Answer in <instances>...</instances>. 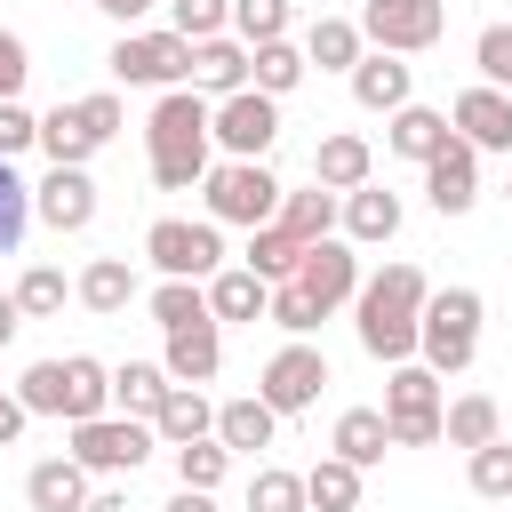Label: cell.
Masks as SVG:
<instances>
[{
	"label": "cell",
	"mask_w": 512,
	"mask_h": 512,
	"mask_svg": "<svg viewBox=\"0 0 512 512\" xmlns=\"http://www.w3.org/2000/svg\"><path fill=\"white\" fill-rule=\"evenodd\" d=\"M224 24H232V0H168V32H176V40H192V48H200V40H216Z\"/></svg>",
	"instance_id": "obj_41"
},
{
	"label": "cell",
	"mask_w": 512,
	"mask_h": 512,
	"mask_svg": "<svg viewBox=\"0 0 512 512\" xmlns=\"http://www.w3.org/2000/svg\"><path fill=\"white\" fill-rule=\"evenodd\" d=\"M40 152H48V168H88V152H104V144L80 128L72 104H56V112H40Z\"/></svg>",
	"instance_id": "obj_33"
},
{
	"label": "cell",
	"mask_w": 512,
	"mask_h": 512,
	"mask_svg": "<svg viewBox=\"0 0 512 512\" xmlns=\"http://www.w3.org/2000/svg\"><path fill=\"white\" fill-rule=\"evenodd\" d=\"M176 456V488H200V496H216L224 488V472H232V448L208 432V440H192V448H168Z\"/></svg>",
	"instance_id": "obj_36"
},
{
	"label": "cell",
	"mask_w": 512,
	"mask_h": 512,
	"mask_svg": "<svg viewBox=\"0 0 512 512\" xmlns=\"http://www.w3.org/2000/svg\"><path fill=\"white\" fill-rule=\"evenodd\" d=\"M288 16H296V0H232V40L240 48L288 40Z\"/></svg>",
	"instance_id": "obj_37"
},
{
	"label": "cell",
	"mask_w": 512,
	"mask_h": 512,
	"mask_svg": "<svg viewBox=\"0 0 512 512\" xmlns=\"http://www.w3.org/2000/svg\"><path fill=\"white\" fill-rule=\"evenodd\" d=\"M192 88H208L216 104H224V96H240V88H248V48H240L232 32L200 40V48H192Z\"/></svg>",
	"instance_id": "obj_23"
},
{
	"label": "cell",
	"mask_w": 512,
	"mask_h": 512,
	"mask_svg": "<svg viewBox=\"0 0 512 512\" xmlns=\"http://www.w3.org/2000/svg\"><path fill=\"white\" fill-rule=\"evenodd\" d=\"M272 432H280V416H272L256 392H240V400H224V408H216V440H224L232 456H256V448H272Z\"/></svg>",
	"instance_id": "obj_28"
},
{
	"label": "cell",
	"mask_w": 512,
	"mask_h": 512,
	"mask_svg": "<svg viewBox=\"0 0 512 512\" xmlns=\"http://www.w3.org/2000/svg\"><path fill=\"white\" fill-rule=\"evenodd\" d=\"M320 384H328V352H320V344H304V336H288V344L264 360L256 400H264L272 416H304V408L320 400Z\"/></svg>",
	"instance_id": "obj_11"
},
{
	"label": "cell",
	"mask_w": 512,
	"mask_h": 512,
	"mask_svg": "<svg viewBox=\"0 0 512 512\" xmlns=\"http://www.w3.org/2000/svg\"><path fill=\"white\" fill-rule=\"evenodd\" d=\"M72 296H80L88 312H104V320H112V312H128L144 288H136V264H128V256H96V264L72 280Z\"/></svg>",
	"instance_id": "obj_25"
},
{
	"label": "cell",
	"mask_w": 512,
	"mask_h": 512,
	"mask_svg": "<svg viewBox=\"0 0 512 512\" xmlns=\"http://www.w3.org/2000/svg\"><path fill=\"white\" fill-rule=\"evenodd\" d=\"M480 288H432L424 312H416V360L432 376H464L472 352H480Z\"/></svg>",
	"instance_id": "obj_5"
},
{
	"label": "cell",
	"mask_w": 512,
	"mask_h": 512,
	"mask_svg": "<svg viewBox=\"0 0 512 512\" xmlns=\"http://www.w3.org/2000/svg\"><path fill=\"white\" fill-rule=\"evenodd\" d=\"M384 448H392V432H384V408H344V416H336V432H328V456H344L352 472L384 464Z\"/></svg>",
	"instance_id": "obj_27"
},
{
	"label": "cell",
	"mask_w": 512,
	"mask_h": 512,
	"mask_svg": "<svg viewBox=\"0 0 512 512\" xmlns=\"http://www.w3.org/2000/svg\"><path fill=\"white\" fill-rule=\"evenodd\" d=\"M208 96L200 88H168L160 104H152V120H144V152H152V184L160 192H192L216 160H208Z\"/></svg>",
	"instance_id": "obj_3"
},
{
	"label": "cell",
	"mask_w": 512,
	"mask_h": 512,
	"mask_svg": "<svg viewBox=\"0 0 512 512\" xmlns=\"http://www.w3.org/2000/svg\"><path fill=\"white\" fill-rule=\"evenodd\" d=\"M80 512H128V496H120V488H88V504H80Z\"/></svg>",
	"instance_id": "obj_52"
},
{
	"label": "cell",
	"mask_w": 512,
	"mask_h": 512,
	"mask_svg": "<svg viewBox=\"0 0 512 512\" xmlns=\"http://www.w3.org/2000/svg\"><path fill=\"white\" fill-rule=\"evenodd\" d=\"M304 72H312V64H304V48H296V40H264V48H248V88H264L272 104H280Z\"/></svg>",
	"instance_id": "obj_32"
},
{
	"label": "cell",
	"mask_w": 512,
	"mask_h": 512,
	"mask_svg": "<svg viewBox=\"0 0 512 512\" xmlns=\"http://www.w3.org/2000/svg\"><path fill=\"white\" fill-rule=\"evenodd\" d=\"M448 128L472 144V152H512V96L504 88H464L448 104Z\"/></svg>",
	"instance_id": "obj_16"
},
{
	"label": "cell",
	"mask_w": 512,
	"mask_h": 512,
	"mask_svg": "<svg viewBox=\"0 0 512 512\" xmlns=\"http://www.w3.org/2000/svg\"><path fill=\"white\" fill-rule=\"evenodd\" d=\"M464 480H472V496H488V504H512V440L496 432L488 448H472V456H464Z\"/></svg>",
	"instance_id": "obj_38"
},
{
	"label": "cell",
	"mask_w": 512,
	"mask_h": 512,
	"mask_svg": "<svg viewBox=\"0 0 512 512\" xmlns=\"http://www.w3.org/2000/svg\"><path fill=\"white\" fill-rule=\"evenodd\" d=\"M384 432H392V448H432L440 440V376L424 360H400L384 376Z\"/></svg>",
	"instance_id": "obj_7"
},
{
	"label": "cell",
	"mask_w": 512,
	"mask_h": 512,
	"mask_svg": "<svg viewBox=\"0 0 512 512\" xmlns=\"http://www.w3.org/2000/svg\"><path fill=\"white\" fill-rule=\"evenodd\" d=\"M16 328H24V312H16V296H0V344H8Z\"/></svg>",
	"instance_id": "obj_53"
},
{
	"label": "cell",
	"mask_w": 512,
	"mask_h": 512,
	"mask_svg": "<svg viewBox=\"0 0 512 512\" xmlns=\"http://www.w3.org/2000/svg\"><path fill=\"white\" fill-rule=\"evenodd\" d=\"M24 80H32V48L0 24V104H16V96H24Z\"/></svg>",
	"instance_id": "obj_48"
},
{
	"label": "cell",
	"mask_w": 512,
	"mask_h": 512,
	"mask_svg": "<svg viewBox=\"0 0 512 512\" xmlns=\"http://www.w3.org/2000/svg\"><path fill=\"white\" fill-rule=\"evenodd\" d=\"M368 168H376V152H368V136H352V128H336V136H320L312 144V184L320 192H360L368 184Z\"/></svg>",
	"instance_id": "obj_17"
},
{
	"label": "cell",
	"mask_w": 512,
	"mask_h": 512,
	"mask_svg": "<svg viewBox=\"0 0 512 512\" xmlns=\"http://www.w3.org/2000/svg\"><path fill=\"white\" fill-rule=\"evenodd\" d=\"M16 440H24V400L0 392V448H16Z\"/></svg>",
	"instance_id": "obj_49"
},
{
	"label": "cell",
	"mask_w": 512,
	"mask_h": 512,
	"mask_svg": "<svg viewBox=\"0 0 512 512\" xmlns=\"http://www.w3.org/2000/svg\"><path fill=\"white\" fill-rule=\"evenodd\" d=\"M72 112H80V128H88V136H96V144H112V136H120V120H128V112H120V96H112V88H96V96H80V104H72Z\"/></svg>",
	"instance_id": "obj_46"
},
{
	"label": "cell",
	"mask_w": 512,
	"mask_h": 512,
	"mask_svg": "<svg viewBox=\"0 0 512 512\" xmlns=\"http://www.w3.org/2000/svg\"><path fill=\"white\" fill-rule=\"evenodd\" d=\"M448 32V0H368L360 8V40H376L384 56H424Z\"/></svg>",
	"instance_id": "obj_9"
},
{
	"label": "cell",
	"mask_w": 512,
	"mask_h": 512,
	"mask_svg": "<svg viewBox=\"0 0 512 512\" xmlns=\"http://www.w3.org/2000/svg\"><path fill=\"white\" fill-rule=\"evenodd\" d=\"M424 296H432V280H424L408 256H400V264H384L376 280H360V296H352L360 352H368V360H384V368L416 360V312H424Z\"/></svg>",
	"instance_id": "obj_2"
},
{
	"label": "cell",
	"mask_w": 512,
	"mask_h": 512,
	"mask_svg": "<svg viewBox=\"0 0 512 512\" xmlns=\"http://www.w3.org/2000/svg\"><path fill=\"white\" fill-rule=\"evenodd\" d=\"M160 512H216V496H200V488H176Z\"/></svg>",
	"instance_id": "obj_50"
},
{
	"label": "cell",
	"mask_w": 512,
	"mask_h": 512,
	"mask_svg": "<svg viewBox=\"0 0 512 512\" xmlns=\"http://www.w3.org/2000/svg\"><path fill=\"white\" fill-rule=\"evenodd\" d=\"M32 216H40L48 232H88V224H96V176H88V168H48V176L32 184Z\"/></svg>",
	"instance_id": "obj_14"
},
{
	"label": "cell",
	"mask_w": 512,
	"mask_h": 512,
	"mask_svg": "<svg viewBox=\"0 0 512 512\" xmlns=\"http://www.w3.org/2000/svg\"><path fill=\"white\" fill-rule=\"evenodd\" d=\"M152 320L160 328H200L208 320V288L200 280H160L152 288Z\"/></svg>",
	"instance_id": "obj_40"
},
{
	"label": "cell",
	"mask_w": 512,
	"mask_h": 512,
	"mask_svg": "<svg viewBox=\"0 0 512 512\" xmlns=\"http://www.w3.org/2000/svg\"><path fill=\"white\" fill-rule=\"evenodd\" d=\"M160 400H168V368H160V360H120V368H112V408H120V416L152 424Z\"/></svg>",
	"instance_id": "obj_30"
},
{
	"label": "cell",
	"mask_w": 512,
	"mask_h": 512,
	"mask_svg": "<svg viewBox=\"0 0 512 512\" xmlns=\"http://www.w3.org/2000/svg\"><path fill=\"white\" fill-rule=\"evenodd\" d=\"M496 432H504V416H496V400H488V392H464V400H448V408H440V440H448V448H464V456H472V448H488Z\"/></svg>",
	"instance_id": "obj_31"
},
{
	"label": "cell",
	"mask_w": 512,
	"mask_h": 512,
	"mask_svg": "<svg viewBox=\"0 0 512 512\" xmlns=\"http://www.w3.org/2000/svg\"><path fill=\"white\" fill-rule=\"evenodd\" d=\"M448 136H456V128H448V112H432V104H400V112H392V128H384V152L424 168V160H432Z\"/></svg>",
	"instance_id": "obj_21"
},
{
	"label": "cell",
	"mask_w": 512,
	"mask_h": 512,
	"mask_svg": "<svg viewBox=\"0 0 512 512\" xmlns=\"http://www.w3.org/2000/svg\"><path fill=\"white\" fill-rule=\"evenodd\" d=\"M336 216H344V240H352V248H384V240L400 232V192L360 184V192H344V200H336Z\"/></svg>",
	"instance_id": "obj_18"
},
{
	"label": "cell",
	"mask_w": 512,
	"mask_h": 512,
	"mask_svg": "<svg viewBox=\"0 0 512 512\" xmlns=\"http://www.w3.org/2000/svg\"><path fill=\"white\" fill-rule=\"evenodd\" d=\"M208 432H216L208 392H200V384H168V400L152 408V440H160V448H192V440H208Z\"/></svg>",
	"instance_id": "obj_19"
},
{
	"label": "cell",
	"mask_w": 512,
	"mask_h": 512,
	"mask_svg": "<svg viewBox=\"0 0 512 512\" xmlns=\"http://www.w3.org/2000/svg\"><path fill=\"white\" fill-rule=\"evenodd\" d=\"M208 288V320L224 328V320H264V304H272V288L248 272V264H224L216 280H200Z\"/></svg>",
	"instance_id": "obj_26"
},
{
	"label": "cell",
	"mask_w": 512,
	"mask_h": 512,
	"mask_svg": "<svg viewBox=\"0 0 512 512\" xmlns=\"http://www.w3.org/2000/svg\"><path fill=\"white\" fill-rule=\"evenodd\" d=\"M160 368H168V384H208V376L224 368V336H216V320H200V328H168Z\"/></svg>",
	"instance_id": "obj_20"
},
{
	"label": "cell",
	"mask_w": 512,
	"mask_h": 512,
	"mask_svg": "<svg viewBox=\"0 0 512 512\" xmlns=\"http://www.w3.org/2000/svg\"><path fill=\"white\" fill-rule=\"evenodd\" d=\"M360 296V248L352 240H312L304 256H296V272L288 280H272V304H264V320L272 328H288V336H312L336 304H352Z\"/></svg>",
	"instance_id": "obj_1"
},
{
	"label": "cell",
	"mask_w": 512,
	"mask_h": 512,
	"mask_svg": "<svg viewBox=\"0 0 512 512\" xmlns=\"http://www.w3.org/2000/svg\"><path fill=\"white\" fill-rule=\"evenodd\" d=\"M304 512H360V472L344 456H320L304 472Z\"/></svg>",
	"instance_id": "obj_35"
},
{
	"label": "cell",
	"mask_w": 512,
	"mask_h": 512,
	"mask_svg": "<svg viewBox=\"0 0 512 512\" xmlns=\"http://www.w3.org/2000/svg\"><path fill=\"white\" fill-rule=\"evenodd\" d=\"M24 224H32V184H24V176L0 160V256H16Z\"/></svg>",
	"instance_id": "obj_44"
},
{
	"label": "cell",
	"mask_w": 512,
	"mask_h": 512,
	"mask_svg": "<svg viewBox=\"0 0 512 512\" xmlns=\"http://www.w3.org/2000/svg\"><path fill=\"white\" fill-rule=\"evenodd\" d=\"M144 256L160 264V280H216V272H224L216 224H184V216H160V224L144 232Z\"/></svg>",
	"instance_id": "obj_10"
},
{
	"label": "cell",
	"mask_w": 512,
	"mask_h": 512,
	"mask_svg": "<svg viewBox=\"0 0 512 512\" xmlns=\"http://www.w3.org/2000/svg\"><path fill=\"white\" fill-rule=\"evenodd\" d=\"M200 184H208V224H248V232L272 224V216H280V192H288L264 160H224V168H208Z\"/></svg>",
	"instance_id": "obj_6"
},
{
	"label": "cell",
	"mask_w": 512,
	"mask_h": 512,
	"mask_svg": "<svg viewBox=\"0 0 512 512\" xmlns=\"http://www.w3.org/2000/svg\"><path fill=\"white\" fill-rule=\"evenodd\" d=\"M504 200H512V184H504Z\"/></svg>",
	"instance_id": "obj_54"
},
{
	"label": "cell",
	"mask_w": 512,
	"mask_h": 512,
	"mask_svg": "<svg viewBox=\"0 0 512 512\" xmlns=\"http://www.w3.org/2000/svg\"><path fill=\"white\" fill-rule=\"evenodd\" d=\"M88 8H104V16H112V24H136V16H144V8H152V0H88Z\"/></svg>",
	"instance_id": "obj_51"
},
{
	"label": "cell",
	"mask_w": 512,
	"mask_h": 512,
	"mask_svg": "<svg viewBox=\"0 0 512 512\" xmlns=\"http://www.w3.org/2000/svg\"><path fill=\"white\" fill-rule=\"evenodd\" d=\"M408 80H416V72H408L400 56H384V48L352 64V96H360V112H384V120L408 104Z\"/></svg>",
	"instance_id": "obj_24"
},
{
	"label": "cell",
	"mask_w": 512,
	"mask_h": 512,
	"mask_svg": "<svg viewBox=\"0 0 512 512\" xmlns=\"http://www.w3.org/2000/svg\"><path fill=\"white\" fill-rule=\"evenodd\" d=\"M24 416H64V424H88V416H112V368L96 352H64V360H32L24 384H16Z\"/></svg>",
	"instance_id": "obj_4"
},
{
	"label": "cell",
	"mask_w": 512,
	"mask_h": 512,
	"mask_svg": "<svg viewBox=\"0 0 512 512\" xmlns=\"http://www.w3.org/2000/svg\"><path fill=\"white\" fill-rule=\"evenodd\" d=\"M32 144H40V112H24V96L0 104V160H16V152H32Z\"/></svg>",
	"instance_id": "obj_47"
},
{
	"label": "cell",
	"mask_w": 512,
	"mask_h": 512,
	"mask_svg": "<svg viewBox=\"0 0 512 512\" xmlns=\"http://www.w3.org/2000/svg\"><path fill=\"white\" fill-rule=\"evenodd\" d=\"M272 224H280L288 240L312 248V240L336 232V192H320V184H312V192H280V216H272Z\"/></svg>",
	"instance_id": "obj_34"
},
{
	"label": "cell",
	"mask_w": 512,
	"mask_h": 512,
	"mask_svg": "<svg viewBox=\"0 0 512 512\" xmlns=\"http://www.w3.org/2000/svg\"><path fill=\"white\" fill-rule=\"evenodd\" d=\"M296 256H304V240H288L280 224H256V232H248V272H256L264 288H272V280H288V272H296Z\"/></svg>",
	"instance_id": "obj_39"
},
{
	"label": "cell",
	"mask_w": 512,
	"mask_h": 512,
	"mask_svg": "<svg viewBox=\"0 0 512 512\" xmlns=\"http://www.w3.org/2000/svg\"><path fill=\"white\" fill-rule=\"evenodd\" d=\"M472 64H480V88H504L512 96V24H488L472 40Z\"/></svg>",
	"instance_id": "obj_45"
},
{
	"label": "cell",
	"mask_w": 512,
	"mask_h": 512,
	"mask_svg": "<svg viewBox=\"0 0 512 512\" xmlns=\"http://www.w3.org/2000/svg\"><path fill=\"white\" fill-rule=\"evenodd\" d=\"M424 200H432L440 216H464V208L480 200V152H472L464 136H448V144L424 160Z\"/></svg>",
	"instance_id": "obj_15"
},
{
	"label": "cell",
	"mask_w": 512,
	"mask_h": 512,
	"mask_svg": "<svg viewBox=\"0 0 512 512\" xmlns=\"http://www.w3.org/2000/svg\"><path fill=\"white\" fill-rule=\"evenodd\" d=\"M360 56H368V40H360L352 16H312V32H304V64H320V72H352Z\"/></svg>",
	"instance_id": "obj_29"
},
{
	"label": "cell",
	"mask_w": 512,
	"mask_h": 512,
	"mask_svg": "<svg viewBox=\"0 0 512 512\" xmlns=\"http://www.w3.org/2000/svg\"><path fill=\"white\" fill-rule=\"evenodd\" d=\"M152 448H160V440H152V424H136V416H88V424H72V464H80V472H136Z\"/></svg>",
	"instance_id": "obj_12"
},
{
	"label": "cell",
	"mask_w": 512,
	"mask_h": 512,
	"mask_svg": "<svg viewBox=\"0 0 512 512\" xmlns=\"http://www.w3.org/2000/svg\"><path fill=\"white\" fill-rule=\"evenodd\" d=\"M64 296H72V288H64V272H56V264H32V272L16 280V312H24V320L64 312Z\"/></svg>",
	"instance_id": "obj_42"
},
{
	"label": "cell",
	"mask_w": 512,
	"mask_h": 512,
	"mask_svg": "<svg viewBox=\"0 0 512 512\" xmlns=\"http://www.w3.org/2000/svg\"><path fill=\"white\" fill-rule=\"evenodd\" d=\"M24 504H32V512H80V504H88V472H80L72 456H40V464L24 472Z\"/></svg>",
	"instance_id": "obj_22"
},
{
	"label": "cell",
	"mask_w": 512,
	"mask_h": 512,
	"mask_svg": "<svg viewBox=\"0 0 512 512\" xmlns=\"http://www.w3.org/2000/svg\"><path fill=\"white\" fill-rule=\"evenodd\" d=\"M208 136H216L232 160H264L272 136H280V104H272L264 88H240V96L208 104Z\"/></svg>",
	"instance_id": "obj_13"
},
{
	"label": "cell",
	"mask_w": 512,
	"mask_h": 512,
	"mask_svg": "<svg viewBox=\"0 0 512 512\" xmlns=\"http://www.w3.org/2000/svg\"><path fill=\"white\" fill-rule=\"evenodd\" d=\"M104 64H112L120 88H160L168 96V88L192 80V40H176V32H120Z\"/></svg>",
	"instance_id": "obj_8"
},
{
	"label": "cell",
	"mask_w": 512,
	"mask_h": 512,
	"mask_svg": "<svg viewBox=\"0 0 512 512\" xmlns=\"http://www.w3.org/2000/svg\"><path fill=\"white\" fill-rule=\"evenodd\" d=\"M248 512H304V472L264 464V472L248 480Z\"/></svg>",
	"instance_id": "obj_43"
}]
</instances>
